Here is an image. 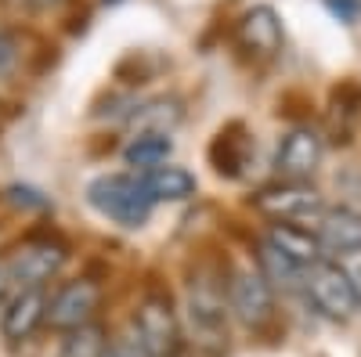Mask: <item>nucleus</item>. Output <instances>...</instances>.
<instances>
[{
	"mask_svg": "<svg viewBox=\"0 0 361 357\" xmlns=\"http://www.w3.org/2000/svg\"><path fill=\"white\" fill-rule=\"evenodd\" d=\"M322 156H325L322 134L311 130V127H293V130L279 141V148H275V173L282 177V181L304 184L307 177L318 173Z\"/></svg>",
	"mask_w": 361,
	"mask_h": 357,
	"instance_id": "1a4fd4ad",
	"label": "nucleus"
},
{
	"mask_svg": "<svg viewBox=\"0 0 361 357\" xmlns=\"http://www.w3.org/2000/svg\"><path fill=\"white\" fill-rule=\"evenodd\" d=\"M180 119H185V112H180L177 98H156V101H148V105L130 112V123L137 130H152V134H170Z\"/></svg>",
	"mask_w": 361,
	"mask_h": 357,
	"instance_id": "a211bd4d",
	"label": "nucleus"
},
{
	"mask_svg": "<svg viewBox=\"0 0 361 357\" xmlns=\"http://www.w3.org/2000/svg\"><path fill=\"white\" fill-rule=\"evenodd\" d=\"M361 115V91L354 83H343L333 91V108H329V134L336 144H347L354 134V123Z\"/></svg>",
	"mask_w": 361,
	"mask_h": 357,
	"instance_id": "dca6fc26",
	"label": "nucleus"
},
{
	"mask_svg": "<svg viewBox=\"0 0 361 357\" xmlns=\"http://www.w3.org/2000/svg\"><path fill=\"white\" fill-rule=\"evenodd\" d=\"M228 311L238 318V325L260 332L275 318V289L264 282L260 271H238L228 282Z\"/></svg>",
	"mask_w": 361,
	"mask_h": 357,
	"instance_id": "423d86ee",
	"label": "nucleus"
},
{
	"mask_svg": "<svg viewBox=\"0 0 361 357\" xmlns=\"http://www.w3.org/2000/svg\"><path fill=\"white\" fill-rule=\"evenodd\" d=\"M253 206L279 220V224H289V220H311V217H322L325 213V202L322 195L311 188V184H296V181H282V184H267L253 195Z\"/></svg>",
	"mask_w": 361,
	"mask_h": 357,
	"instance_id": "6e6552de",
	"label": "nucleus"
},
{
	"mask_svg": "<svg viewBox=\"0 0 361 357\" xmlns=\"http://www.w3.org/2000/svg\"><path fill=\"white\" fill-rule=\"evenodd\" d=\"M18 62H22V44H18V37L11 33V29L0 25V80L15 76Z\"/></svg>",
	"mask_w": 361,
	"mask_h": 357,
	"instance_id": "412c9836",
	"label": "nucleus"
},
{
	"mask_svg": "<svg viewBox=\"0 0 361 357\" xmlns=\"http://www.w3.org/2000/svg\"><path fill=\"white\" fill-rule=\"evenodd\" d=\"M350 278H354V296H357V311H361V271L350 275Z\"/></svg>",
	"mask_w": 361,
	"mask_h": 357,
	"instance_id": "393cba45",
	"label": "nucleus"
},
{
	"mask_svg": "<svg viewBox=\"0 0 361 357\" xmlns=\"http://www.w3.org/2000/svg\"><path fill=\"white\" fill-rule=\"evenodd\" d=\"M8 11H15V15H40V11H51V8H58L62 0H0Z\"/></svg>",
	"mask_w": 361,
	"mask_h": 357,
	"instance_id": "4be33fe9",
	"label": "nucleus"
},
{
	"mask_svg": "<svg viewBox=\"0 0 361 357\" xmlns=\"http://www.w3.org/2000/svg\"><path fill=\"white\" fill-rule=\"evenodd\" d=\"M87 202L94 206L105 220H112L119 227H130V231L145 227L148 217H152V210H156L145 181L134 177V173H102V177H94V181L87 184Z\"/></svg>",
	"mask_w": 361,
	"mask_h": 357,
	"instance_id": "f257e3e1",
	"label": "nucleus"
},
{
	"mask_svg": "<svg viewBox=\"0 0 361 357\" xmlns=\"http://www.w3.org/2000/svg\"><path fill=\"white\" fill-rule=\"evenodd\" d=\"M170 152H173L170 134L137 130V134L127 141V148H123V159H127L130 166H141V170H156V166H163V163L170 159Z\"/></svg>",
	"mask_w": 361,
	"mask_h": 357,
	"instance_id": "f3484780",
	"label": "nucleus"
},
{
	"mask_svg": "<svg viewBox=\"0 0 361 357\" xmlns=\"http://www.w3.org/2000/svg\"><path fill=\"white\" fill-rule=\"evenodd\" d=\"M257 260H260V275H264V282L271 289H293L300 278H304V271H300L293 260H286L275 246H267V242L260 246Z\"/></svg>",
	"mask_w": 361,
	"mask_h": 357,
	"instance_id": "aec40b11",
	"label": "nucleus"
},
{
	"mask_svg": "<svg viewBox=\"0 0 361 357\" xmlns=\"http://www.w3.org/2000/svg\"><path fill=\"white\" fill-rule=\"evenodd\" d=\"M66 260H69V249L58 238H25L8 253L4 278L18 282L22 289H44V282H51L62 271Z\"/></svg>",
	"mask_w": 361,
	"mask_h": 357,
	"instance_id": "20e7f679",
	"label": "nucleus"
},
{
	"mask_svg": "<svg viewBox=\"0 0 361 357\" xmlns=\"http://www.w3.org/2000/svg\"><path fill=\"white\" fill-rule=\"evenodd\" d=\"M282 40H286L282 18H279L275 8H267V4L250 8L235 25V44H238V51H243L246 58H253V62H271V58L282 51Z\"/></svg>",
	"mask_w": 361,
	"mask_h": 357,
	"instance_id": "9d476101",
	"label": "nucleus"
},
{
	"mask_svg": "<svg viewBox=\"0 0 361 357\" xmlns=\"http://www.w3.org/2000/svg\"><path fill=\"white\" fill-rule=\"evenodd\" d=\"M47 321V296L44 289H18L0 311V336L11 346L25 343Z\"/></svg>",
	"mask_w": 361,
	"mask_h": 357,
	"instance_id": "9b49d317",
	"label": "nucleus"
},
{
	"mask_svg": "<svg viewBox=\"0 0 361 357\" xmlns=\"http://www.w3.org/2000/svg\"><path fill=\"white\" fill-rule=\"evenodd\" d=\"M105 353H109V332L94 321L66 332L62 350H58V357H105Z\"/></svg>",
	"mask_w": 361,
	"mask_h": 357,
	"instance_id": "6ab92c4d",
	"label": "nucleus"
},
{
	"mask_svg": "<svg viewBox=\"0 0 361 357\" xmlns=\"http://www.w3.org/2000/svg\"><path fill=\"white\" fill-rule=\"evenodd\" d=\"M141 181L148 188V195H152V202H185L195 195V173H188L185 166H156V170H145Z\"/></svg>",
	"mask_w": 361,
	"mask_h": 357,
	"instance_id": "4468645a",
	"label": "nucleus"
},
{
	"mask_svg": "<svg viewBox=\"0 0 361 357\" xmlns=\"http://www.w3.org/2000/svg\"><path fill=\"white\" fill-rule=\"evenodd\" d=\"M250 152H253V137L243 127H228V130L217 134L214 148H209V163H214L217 173H224V177H238L250 163Z\"/></svg>",
	"mask_w": 361,
	"mask_h": 357,
	"instance_id": "2eb2a0df",
	"label": "nucleus"
},
{
	"mask_svg": "<svg viewBox=\"0 0 361 357\" xmlns=\"http://www.w3.org/2000/svg\"><path fill=\"white\" fill-rule=\"evenodd\" d=\"M105 357H148L134 339H116V343H109V353Z\"/></svg>",
	"mask_w": 361,
	"mask_h": 357,
	"instance_id": "b1692460",
	"label": "nucleus"
},
{
	"mask_svg": "<svg viewBox=\"0 0 361 357\" xmlns=\"http://www.w3.org/2000/svg\"><path fill=\"white\" fill-rule=\"evenodd\" d=\"M264 242L275 246L286 260H293L300 271H307V267H314V263L322 260L318 234L307 231V227H300V224H271V231H267Z\"/></svg>",
	"mask_w": 361,
	"mask_h": 357,
	"instance_id": "ddd939ff",
	"label": "nucleus"
},
{
	"mask_svg": "<svg viewBox=\"0 0 361 357\" xmlns=\"http://www.w3.org/2000/svg\"><path fill=\"white\" fill-rule=\"evenodd\" d=\"M304 285L311 303L333 321H347L357 311V296H354V278L343 271L336 260H318L314 267L304 271Z\"/></svg>",
	"mask_w": 361,
	"mask_h": 357,
	"instance_id": "39448f33",
	"label": "nucleus"
},
{
	"mask_svg": "<svg viewBox=\"0 0 361 357\" xmlns=\"http://www.w3.org/2000/svg\"><path fill=\"white\" fill-rule=\"evenodd\" d=\"M318 242L322 253L329 256H354L361 253V213L350 210V206H336V210H325L322 224H318Z\"/></svg>",
	"mask_w": 361,
	"mask_h": 357,
	"instance_id": "f8f14e48",
	"label": "nucleus"
},
{
	"mask_svg": "<svg viewBox=\"0 0 361 357\" xmlns=\"http://www.w3.org/2000/svg\"><path fill=\"white\" fill-rule=\"evenodd\" d=\"M98 307H102V285L98 282H90V278L66 282L47 300V325L58 329V332L83 329V325L94 321Z\"/></svg>",
	"mask_w": 361,
	"mask_h": 357,
	"instance_id": "0eeeda50",
	"label": "nucleus"
},
{
	"mask_svg": "<svg viewBox=\"0 0 361 357\" xmlns=\"http://www.w3.org/2000/svg\"><path fill=\"white\" fill-rule=\"evenodd\" d=\"M4 289H8V278H4V271H0V300H4Z\"/></svg>",
	"mask_w": 361,
	"mask_h": 357,
	"instance_id": "a878e982",
	"label": "nucleus"
},
{
	"mask_svg": "<svg viewBox=\"0 0 361 357\" xmlns=\"http://www.w3.org/2000/svg\"><path fill=\"white\" fill-rule=\"evenodd\" d=\"M188 329L192 339L202 346H224L228 343V300L224 285L214 275H195L188 285Z\"/></svg>",
	"mask_w": 361,
	"mask_h": 357,
	"instance_id": "7ed1b4c3",
	"label": "nucleus"
},
{
	"mask_svg": "<svg viewBox=\"0 0 361 357\" xmlns=\"http://www.w3.org/2000/svg\"><path fill=\"white\" fill-rule=\"evenodd\" d=\"M134 343L148 357H180V350H185V332H180V318H177V311L166 296L152 292L137 303Z\"/></svg>",
	"mask_w": 361,
	"mask_h": 357,
	"instance_id": "f03ea898",
	"label": "nucleus"
},
{
	"mask_svg": "<svg viewBox=\"0 0 361 357\" xmlns=\"http://www.w3.org/2000/svg\"><path fill=\"white\" fill-rule=\"evenodd\" d=\"M325 8L333 11L340 22H347V25L357 22V0H325Z\"/></svg>",
	"mask_w": 361,
	"mask_h": 357,
	"instance_id": "5701e85b",
	"label": "nucleus"
}]
</instances>
